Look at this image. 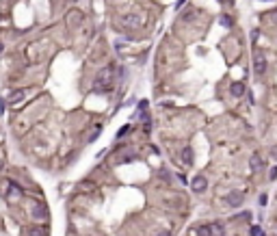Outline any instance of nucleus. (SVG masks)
Returning <instances> with one entry per match:
<instances>
[{
	"label": "nucleus",
	"instance_id": "obj_4",
	"mask_svg": "<svg viewBox=\"0 0 277 236\" xmlns=\"http://www.w3.org/2000/svg\"><path fill=\"white\" fill-rule=\"evenodd\" d=\"M138 24H141V17H138L137 13H132V15H124V17H121V26H126V28H137Z\"/></svg>",
	"mask_w": 277,
	"mask_h": 236
},
{
	"label": "nucleus",
	"instance_id": "obj_1",
	"mask_svg": "<svg viewBox=\"0 0 277 236\" xmlns=\"http://www.w3.org/2000/svg\"><path fill=\"white\" fill-rule=\"evenodd\" d=\"M113 69L110 67H106V69H102L100 74H97V78H95V83H93V91H97V93H108L110 89H113V74H110Z\"/></svg>",
	"mask_w": 277,
	"mask_h": 236
},
{
	"label": "nucleus",
	"instance_id": "obj_8",
	"mask_svg": "<svg viewBox=\"0 0 277 236\" xmlns=\"http://www.w3.org/2000/svg\"><path fill=\"white\" fill-rule=\"evenodd\" d=\"M193 158H195V154H193V149L186 145L184 149H182V163H184V165H193Z\"/></svg>",
	"mask_w": 277,
	"mask_h": 236
},
{
	"label": "nucleus",
	"instance_id": "obj_23",
	"mask_svg": "<svg viewBox=\"0 0 277 236\" xmlns=\"http://www.w3.org/2000/svg\"><path fill=\"white\" fill-rule=\"evenodd\" d=\"M0 52H2V44H0Z\"/></svg>",
	"mask_w": 277,
	"mask_h": 236
},
{
	"label": "nucleus",
	"instance_id": "obj_19",
	"mask_svg": "<svg viewBox=\"0 0 277 236\" xmlns=\"http://www.w3.org/2000/svg\"><path fill=\"white\" fill-rule=\"evenodd\" d=\"M256 39H258V28L251 31V41H256Z\"/></svg>",
	"mask_w": 277,
	"mask_h": 236
},
{
	"label": "nucleus",
	"instance_id": "obj_5",
	"mask_svg": "<svg viewBox=\"0 0 277 236\" xmlns=\"http://www.w3.org/2000/svg\"><path fill=\"white\" fill-rule=\"evenodd\" d=\"M190 189L195 191V193H204V191L208 189V180H206L204 176H197V178L193 180V184H190Z\"/></svg>",
	"mask_w": 277,
	"mask_h": 236
},
{
	"label": "nucleus",
	"instance_id": "obj_13",
	"mask_svg": "<svg viewBox=\"0 0 277 236\" xmlns=\"http://www.w3.org/2000/svg\"><path fill=\"white\" fill-rule=\"evenodd\" d=\"M221 24H223L225 28H232V26H234V20H232L230 15H221Z\"/></svg>",
	"mask_w": 277,
	"mask_h": 236
},
{
	"label": "nucleus",
	"instance_id": "obj_18",
	"mask_svg": "<svg viewBox=\"0 0 277 236\" xmlns=\"http://www.w3.org/2000/svg\"><path fill=\"white\" fill-rule=\"evenodd\" d=\"M269 17H271V20H273V22H275V24H277V9H273V11L269 13Z\"/></svg>",
	"mask_w": 277,
	"mask_h": 236
},
{
	"label": "nucleus",
	"instance_id": "obj_22",
	"mask_svg": "<svg viewBox=\"0 0 277 236\" xmlns=\"http://www.w3.org/2000/svg\"><path fill=\"white\" fill-rule=\"evenodd\" d=\"M258 201H260V206H264V204H266V195H260V199H258Z\"/></svg>",
	"mask_w": 277,
	"mask_h": 236
},
{
	"label": "nucleus",
	"instance_id": "obj_6",
	"mask_svg": "<svg viewBox=\"0 0 277 236\" xmlns=\"http://www.w3.org/2000/svg\"><path fill=\"white\" fill-rule=\"evenodd\" d=\"M24 97H26V91H22V89H15L13 93L9 95V104H11V106H13V104H20Z\"/></svg>",
	"mask_w": 277,
	"mask_h": 236
},
{
	"label": "nucleus",
	"instance_id": "obj_17",
	"mask_svg": "<svg viewBox=\"0 0 277 236\" xmlns=\"http://www.w3.org/2000/svg\"><path fill=\"white\" fill-rule=\"evenodd\" d=\"M271 158H273V160H277V145H273V147H271Z\"/></svg>",
	"mask_w": 277,
	"mask_h": 236
},
{
	"label": "nucleus",
	"instance_id": "obj_14",
	"mask_svg": "<svg viewBox=\"0 0 277 236\" xmlns=\"http://www.w3.org/2000/svg\"><path fill=\"white\" fill-rule=\"evenodd\" d=\"M251 236H262V232H260V225H253V228H251Z\"/></svg>",
	"mask_w": 277,
	"mask_h": 236
},
{
	"label": "nucleus",
	"instance_id": "obj_3",
	"mask_svg": "<svg viewBox=\"0 0 277 236\" xmlns=\"http://www.w3.org/2000/svg\"><path fill=\"white\" fill-rule=\"evenodd\" d=\"M242 199H245L242 191H232L230 195H225V201H228V206H232V208H238V206H242Z\"/></svg>",
	"mask_w": 277,
	"mask_h": 236
},
{
	"label": "nucleus",
	"instance_id": "obj_15",
	"mask_svg": "<svg viewBox=\"0 0 277 236\" xmlns=\"http://www.w3.org/2000/svg\"><path fill=\"white\" fill-rule=\"evenodd\" d=\"M128 130H130V126H124V128H121V130H119V132H117V137H119V139H121V137H124V135H126V132H128Z\"/></svg>",
	"mask_w": 277,
	"mask_h": 236
},
{
	"label": "nucleus",
	"instance_id": "obj_10",
	"mask_svg": "<svg viewBox=\"0 0 277 236\" xmlns=\"http://www.w3.org/2000/svg\"><path fill=\"white\" fill-rule=\"evenodd\" d=\"M33 217H35V219H46L48 217L46 206H35V208H33Z\"/></svg>",
	"mask_w": 277,
	"mask_h": 236
},
{
	"label": "nucleus",
	"instance_id": "obj_16",
	"mask_svg": "<svg viewBox=\"0 0 277 236\" xmlns=\"http://www.w3.org/2000/svg\"><path fill=\"white\" fill-rule=\"evenodd\" d=\"M269 178H271V180H277V167H273V169H271V173H269Z\"/></svg>",
	"mask_w": 277,
	"mask_h": 236
},
{
	"label": "nucleus",
	"instance_id": "obj_2",
	"mask_svg": "<svg viewBox=\"0 0 277 236\" xmlns=\"http://www.w3.org/2000/svg\"><path fill=\"white\" fill-rule=\"evenodd\" d=\"M266 67H269L266 56H264L262 52H256V54H253V74H256V76H264V74H266Z\"/></svg>",
	"mask_w": 277,
	"mask_h": 236
},
{
	"label": "nucleus",
	"instance_id": "obj_20",
	"mask_svg": "<svg viewBox=\"0 0 277 236\" xmlns=\"http://www.w3.org/2000/svg\"><path fill=\"white\" fill-rule=\"evenodd\" d=\"M141 111H143V113L147 111V100H141Z\"/></svg>",
	"mask_w": 277,
	"mask_h": 236
},
{
	"label": "nucleus",
	"instance_id": "obj_7",
	"mask_svg": "<svg viewBox=\"0 0 277 236\" xmlns=\"http://www.w3.org/2000/svg\"><path fill=\"white\" fill-rule=\"evenodd\" d=\"M230 91H232V95L234 97H242L245 95V83H232V87H230Z\"/></svg>",
	"mask_w": 277,
	"mask_h": 236
},
{
	"label": "nucleus",
	"instance_id": "obj_11",
	"mask_svg": "<svg viewBox=\"0 0 277 236\" xmlns=\"http://www.w3.org/2000/svg\"><path fill=\"white\" fill-rule=\"evenodd\" d=\"M28 236H48V232L44 228H33V230H28Z\"/></svg>",
	"mask_w": 277,
	"mask_h": 236
},
{
	"label": "nucleus",
	"instance_id": "obj_9",
	"mask_svg": "<svg viewBox=\"0 0 277 236\" xmlns=\"http://www.w3.org/2000/svg\"><path fill=\"white\" fill-rule=\"evenodd\" d=\"M197 236H214V225H199Z\"/></svg>",
	"mask_w": 277,
	"mask_h": 236
},
{
	"label": "nucleus",
	"instance_id": "obj_12",
	"mask_svg": "<svg viewBox=\"0 0 277 236\" xmlns=\"http://www.w3.org/2000/svg\"><path fill=\"white\" fill-rule=\"evenodd\" d=\"M258 167H262V158L258 154H253L251 156V169H258Z\"/></svg>",
	"mask_w": 277,
	"mask_h": 236
},
{
	"label": "nucleus",
	"instance_id": "obj_21",
	"mask_svg": "<svg viewBox=\"0 0 277 236\" xmlns=\"http://www.w3.org/2000/svg\"><path fill=\"white\" fill-rule=\"evenodd\" d=\"M156 236H171V232H169V230H160Z\"/></svg>",
	"mask_w": 277,
	"mask_h": 236
}]
</instances>
